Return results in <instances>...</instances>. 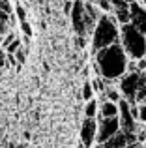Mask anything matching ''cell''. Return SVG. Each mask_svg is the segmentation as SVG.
Returning <instances> with one entry per match:
<instances>
[{"mask_svg": "<svg viewBox=\"0 0 146 148\" xmlns=\"http://www.w3.org/2000/svg\"><path fill=\"white\" fill-rule=\"evenodd\" d=\"M83 96H84V99H90V98H92V86H90V83H84Z\"/></svg>", "mask_w": 146, "mask_h": 148, "instance_id": "4fadbf2b", "label": "cell"}, {"mask_svg": "<svg viewBox=\"0 0 146 148\" xmlns=\"http://www.w3.org/2000/svg\"><path fill=\"white\" fill-rule=\"evenodd\" d=\"M144 101H146V98H144Z\"/></svg>", "mask_w": 146, "mask_h": 148, "instance_id": "d6986e66", "label": "cell"}, {"mask_svg": "<svg viewBox=\"0 0 146 148\" xmlns=\"http://www.w3.org/2000/svg\"><path fill=\"white\" fill-rule=\"evenodd\" d=\"M19 49V40H13V43H10V47H8V51H10V54L13 53V51Z\"/></svg>", "mask_w": 146, "mask_h": 148, "instance_id": "5bb4252c", "label": "cell"}, {"mask_svg": "<svg viewBox=\"0 0 146 148\" xmlns=\"http://www.w3.org/2000/svg\"><path fill=\"white\" fill-rule=\"evenodd\" d=\"M101 126H99L98 131V143H107L109 139H113V135L118 131V126H120V120L118 116H111V118H101Z\"/></svg>", "mask_w": 146, "mask_h": 148, "instance_id": "277c9868", "label": "cell"}, {"mask_svg": "<svg viewBox=\"0 0 146 148\" xmlns=\"http://www.w3.org/2000/svg\"><path fill=\"white\" fill-rule=\"evenodd\" d=\"M96 109H98L96 101L88 99V105H86V116H88V118H94V116H96Z\"/></svg>", "mask_w": 146, "mask_h": 148, "instance_id": "7c38bea8", "label": "cell"}, {"mask_svg": "<svg viewBox=\"0 0 146 148\" xmlns=\"http://www.w3.org/2000/svg\"><path fill=\"white\" fill-rule=\"evenodd\" d=\"M17 58L19 62H25V53H17Z\"/></svg>", "mask_w": 146, "mask_h": 148, "instance_id": "ac0fdd59", "label": "cell"}, {"mask_svg": "<svg viewBox=\"0 0 146 148\" xmlns=\"http://www.w3.org/2000/svg\"><path fill=\"white\" fill-rule=\"evenodd\" d=\"M111 116H118V107L111 101H107L101 107V118H111Z\"/></svg>", "mask_w": 146, "mask_h": 148, "instance_id": "9c48e42d", "label": "cell"}, {"mask_svg": "<svg viewBox=\"0 0 146 148\" xmlns=\"http://www.w3.org/2000/svg\"><path fill=\"white\" fill-rule=\"evenodd\" d=\"M17 15H19V19H21V21H25V10H23L21 6L17 8Z\"/></svg>", "mask_w": 146, "mask_h": 148, "instance_id": "e0dca14e", "label": "cell"}, {"mask_svg": "<svg viewBox=\"0 0 146 148\" xmlns=\"http://www.w3.org/2000/svg\"><path fill=\"white\" fill-rule=\"evenodd\" d=\"M129 19L133 21V26H135L139 32L146 34V11L141 10L137 4H131V13H129Z\"/></svg>", "mask_w": 146, "mask_h": 148, "instance_id": "8992f818", "label": "cell"}, {"mask_svg": "<svg viewBox=\"0 0 146 148\" xmlns=\"http://www.w3.org/2000/svg\"><path fill=\"white\" fill-rule=\"evenodd\" d=\"M116 36H118V32L114 28V25L107 17H103L99 21L98 28H96V34H94V49H103L107 45H111L116 40Z\"/></svg>", "mask_w": 146, "mask_h": 148, "instance_id": "3957f363", "label": "cell"}, {"mask_svg": "<svg viewBox=\"0 0 146 148\" xmlns=\"http://www.w3.org/2000/svg\"><path fill=\"white\" fill-rule=\"evenodd\" d=\"M124 41H126V49L133 54L135 58H141L146 51V41L143 38V32L135 28L131 25L124 26Z\"/></svg>", "mask_w": 146, "mask_h": 148, "instance_id": "7a4b0ae2", "label": "cell"}, {"mask_svg": "<svg viewBox=\"0 0 146 148\" xmlns=\"http://www.w3.org/2000/svg\"><path fill=\"white\" fill-rule=\"evenodd\" d=\"M0 8H2L6 13H10V4H8V0H0Z\"/></svg>", "mask_w": 146, "mask_h": 148, "instance_id": "2e32d148", "label": "cell"}, {"mask_svg": "<svg viewBox=\"0 0 146 148\" xmlns=\"http://www.w3.org/2000/svg\"><path fill=\"white\" fill-rule=\"evenodd\" d=\"M139 118H141V120H144V122H146V105H143V107L139 109Z\"/></svg>", "mask_w": 146, "mask_h": 148, "instance_id": "9a60e30c", "label": "cell"}, {"mask_svg": "<svg viewBox=\"0 0 146 148\" xmlns=\"http://www.w3.org/2000/svg\"><path fill=\"white\" fill-rule=\"evenodd\" d=\"M83 8H81V2L75 4V8H73V26H75V30L79 34H83Z\"/></svg>", "mask_w": 146, "mask_h": 148, "instance_id": "ba28073f", "label": "cell"}, {"mask_svg": "<svg viewBox=\"0 0 146 148\" xmlns=\"http://www.w3.org/2000/svg\"><path fill=\"white\" fill-rule=\"evenodd\" d=\"M94 133H96V124L92 118H86L83 124V131H81V139H83L84 146H90L94 143Z\"/></svg>", "mask_w": 146, "mask_h": 148, "instance_id": "52a82bcc", "label": "cell"}, {"mask_svg": "<svg viewBox=\"0 0 146 148\" xmlns=\"http://www.w3.org/2000/svg\"><path fill=\"white\" fill-rule=\"evenodd\" d=\"M143 81H139V73H131V75H128L124 79V83H122V90H124V94L129 98L131 103H133V99H137V92H139V86H141Z\"/></svg>", "mask_w": 146, "mask_h": 148, "instance_id": "5b68a950", "label": "cell"}, {"mask_svg": "<svg viewBox=\"0 0 146 148\" xmlns=\"http://www.w3.org/2000/svg\"><path fill=\"white\" fill-rule=\"evenodd\" d=\"M124 145H126V137H124L122 133H120V135L114 133V135H113V141H109L103 148H122Z\"/></svg>", "mask_w": 146, "mask_h": 148, "instance_id": "30bf717a", "label": "cell"}, {"mask_svg": "<svg viewBox=\"0 0 146 148\" xmlns=\"http://www.w3.org/2000/svg\"><path fill=\"white\" fill-rule=\"evenodd\" d=\"M122 111H124V118H122V124H124V127L128 130V133H129V131L133 130V120H131L133 116L128 112V105H126V103H122Z\"/></svg>", "mask_w": 146, "mask_h": 148, "instance_id": "8fae6325", "label": "cell"}, {"mask_svg": "<svg viewBox=\"0 0 146 148\" xmlns=\"http://www.w3.org/2000/svg\"><path fill=\"white\" fill-rule=\"evenodd\" d=\"M98 62L101 66V71L105 77H118L122 75L124 71V66H126V58H124V53L122 49L118 47L116 43L114 45H107L99 51V56H98Z\"/></svg>", "mask_w": 146, "mask_h": 148, "instance_id": "6da1fadb", "label": "cell"}]
</instances>
